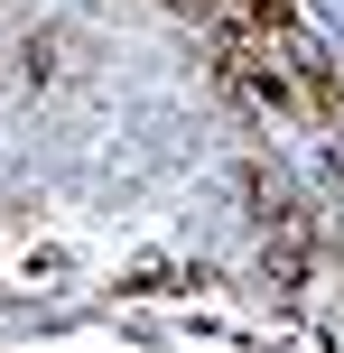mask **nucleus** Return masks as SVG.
I'll list each match as a JSON object with an SVG mask.
<instances>
[{"label":"nucleus","instance_id":"1","mask_svg":"<svg viewBox=\"0 0 344 353\" xmlns=\"http://www.w3.org/2000/svg\"><path fill=\"white\" fill-rule=\"evenodd\" d=\"M261 288H270V298L307 288V214H279V232L261 242Z\"/></svg>","mask_w":344,"mask_h":353},{"label":"nucleus","instance_id":"2","mask_svg":"<svg viewBox=\"0 0 344 353\" xmlns=\"http://www.w3.org/2000/svg\"><path fill=\"white\" fill-rule=\"evenodd\" d=\"M242 186H252V205L270 214V223H279V214H289V176H279L270 159H252V168H242Z\"/></svg>","mask_w":344,"mask_h":353}]
</instances>
